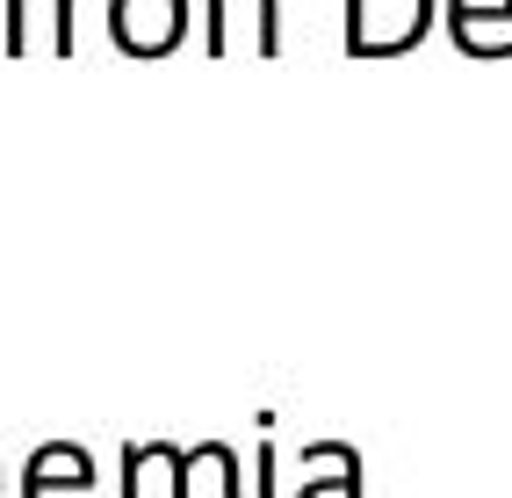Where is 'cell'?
<instances>
[{"label": "cell", "mask_w": 512, "mask_h": 498, "mask_svg": "<svg viewBox=\"0 0 512 498\" xmlns=\"http://www.w3.org/2000/svg\"><path fill=\"white\" fill-rule=\"evenodd\" d=\"M94 455L80 441H44L22 462V498H94Z\"/></svg>", "instance_id": "277c9868"}, {"label": "cell", "mask_w": 512, "mask_h": 498, "mask_svg": "<svg viewBox=\"0 0 512 498\" xmlns=\"http://www.w3.org/2000/svg\"><path fill=\"white\" fill-rule=\"evenodd\" d=\"M8 51H29V29H22V0H8Z\"/></svg>", "instance_id": "ba28073f"}, {"label": "cell", "mask_w": 512, "mask_h": 498, "mask_svg": "<svg viewBox=\"0 0 512 498\" xmlns=\"http://www.w3.org/2000/svg\"><path fill=\"white\" fill-rule=\"evenodd\" d=\"M51 44L73 58L80 51V0H58V15H51Z\"/></svg>", "instance_id": "52a82bcc"}, {"label": "cell", "mask_w": 512, "mask_h": 498, "mask_svg": "<svg viewBox=\"0 0 512 498\" xmlns=\"http://www.w3.org/2000/svg\"><path fill=\"white\" fill-rule=\"evenodd\" d=\"M202 51L210 58H282V0H210L202 15Z\"/></svg>", "instance_id": "7a4b0ae2"}, {"label": "cell", "mask_w": 512, "mask_h": 498, "mask_svg": "<svg viewBox=\"0 0 512 498\" xmlns=\"http://www.w3.org/2000/svg\"><path fill=\"white\" fill-rule=\"evenodd\" d=\"M440 0H347V58H404L433 37Z\"/></svg>", "instance_id": "6da1fadb"}, {"label": "cell", "mask_w": 512, "mask_h": 498, "mask_svg": "<svg viewBox=\"0 0 512 498\" xmlns=\"http://www.w3.org/2000/svg\"><path fill=\"white\" fill-rule=\"evenodd\" d=\"M296 498H361V455L347 441H311V448H303Z\"/></svg>", "instance_id": "8992f818"}, {"label": "cell", "mask_w": 512, "mask_h": 498, "mask_svg": "<svg viewBox=\"0 0 512 498\" xmlns=\"http://www.w3.org/2000/svg\"><path fill=\"white\" fill-rule=\"evenodd\" d=\"M455 51L469 58H512V0H448L440 8Z\"/></svg>", "instance_id": "5b68a950"}, {"label": "cell", "mask_w": 512, "mask_h": 498, "mask_svg": "<svg viewBox=\"0 0 512 498\" xmlns=\"http://www.w3.org/2000/svg\"><path fill=\"white\" fill-rule=\"evenodd\" d=\"M188 37V0H109V44L123 58H174Z\"/></svg>", "instance_id": "3957f363"}, {"label": "cell", "mask_w": 512, "mask_h": 498, "mask_svg": "<svg viewBox=\"0 0 512 498\" xmlns=\"http://www.w3.org/2000/svg\"><path fill=\"white\" fill-rule=\"evenodd\" d=\"M260 498H275V448H260Z\"/></svg>", "instance_id": "9c48e42d"}]
</instances>
